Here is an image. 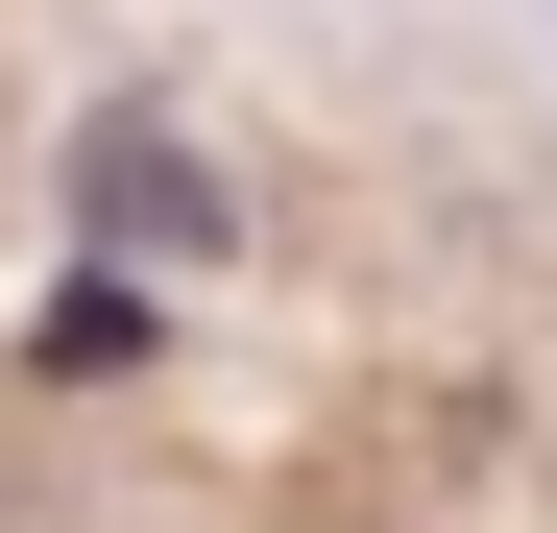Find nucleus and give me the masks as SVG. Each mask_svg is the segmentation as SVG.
I'll return each instance as SVG.
<instances>
[]
</instances>
